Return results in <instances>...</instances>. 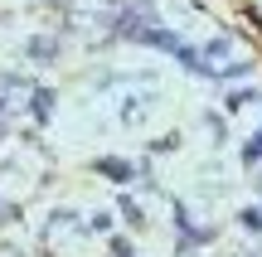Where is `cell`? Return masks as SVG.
<instances>
[{
  "mask_svg": "<svg viewBox=\"0 0 262 257\" xmlns=\"http://www.w3.org/2000/svg\"><path fill=\"white\" fill-rule=\"evenodd\" d=\"M25 54L34 58V63H54V58H58V39H54V34H34V39L25 44Z\"/></svg>",
  "mask_w": 262,
  "mask_h": 257,
  "instance_id": "1",
  "label": "cell"
},
{
  "mask_svg": "<svg viewBox=\"0 0 262 257\" xmlns=\"http://www.w3.org/2000/svg\"><path fill=\"white\" fill-rule=\"evenodd\" d=\"M29 107H34V122H49L54 116V87H34L29 92Z\"/></svg>",
  "mask_w": 262,
  "mask_h": 257,
  "instance_id": "2",
  "label": "cell"
},
{
  "mask_svg": "<svg viewBox=\"0 0 262 257\" xmlns=\"http://www.w3.org/2000/svg\"><path fill=\"white\" fill-rule=\"evenodd\" d=\"M93 170H102V175H112L117 184H126L131 175H136V170H131V165H126V160H117V155H102V160H97Z\"/></svg>",
  "mask_w": 262,
  "mask_h": 257,
  "instance_id": "3",
  "label": "cell"
}]
</instances>
